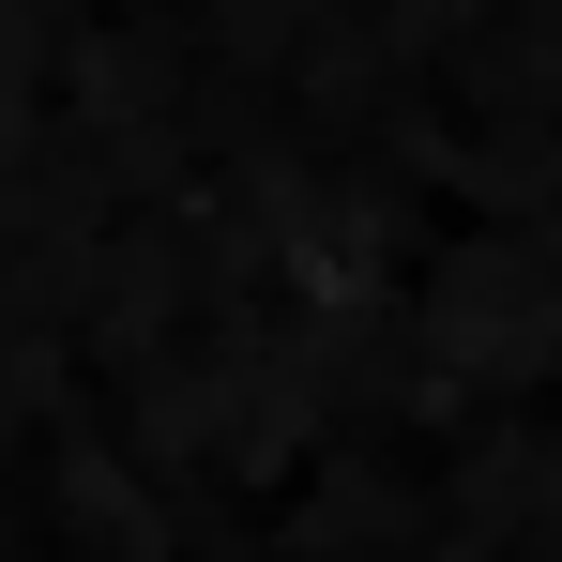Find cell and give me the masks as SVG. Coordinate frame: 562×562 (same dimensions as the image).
I'll return each mask as SVG.
<instances>
[{"mask_svg": "<svg viewBox=\"0 0 562 562\" xmlns=\"http://www.w3.org/2000/svg\"><path fill=\"white\" fill-rule=\"evenodd\" d=\"M0 106H15V77H0Z\"/></svg>", "mask_w": 562, "mask_h": 562, "instance_id": "1", "label": "cell"}]
</instances>
